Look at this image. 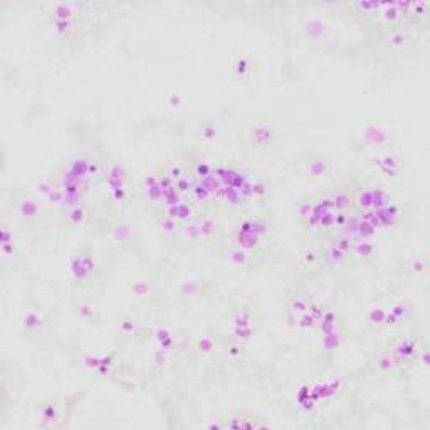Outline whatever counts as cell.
<instances>
[{
	"instance_id": "6da1fadb",
	"label": "cell",
	"mask_w": 430,
	"mask_h": 430,
	"mask_svg": "<svg viewBox=\"0 0 430 430\" xmlns=\"http://www.w3.org/2000/svg\"><path fill=\"white\" fill-rule=\"evenodd\" d=\"M358 138L361 143H365L370 150H383L390 148L393 143L392 126L385 121H380L378 118H373L370 121H363L358 128Z\"/></svg>"
},
{
	"instance_id": "7a4b0ae2",
	"label": "cell",
	"mask_w": 430,
	"mask_h": 430,
	"mask_svg": "<svg viewBox=\"0 0 430 430\" xmlns=\"http://www.w3.org/2000/svg\"><path fill=\"white\" fill-rule=\"evenodd\" d=\"M370 160L387 177H399L402 172V158L397 153L390 152V148L373 150V157Z\"/></svg>"
},
{
	"instance_id": "3957f363",
	"label": "cell",
	"mask_w": 430,
	"mask_h": 430,
	"mask_svg": "<svg viewBox=\"0 0 430 430\" xmlns=\"http://www.w3.org/2000/svg\"><path fill=\"white\" fill-rule=\"evenodd\" d=\"M22 331H24L26 338L27 336H40L44 333V328L48 326L44 318V311L39 308V306H34V308H29L24 311L22 314V321H21Z\"/></svg>"
},
{
	"instance_id": "277c9868",
	"label": "cell",
	"mask_w": 430,
	"mask_h": 430,
	"mask_svg": "<svg viewBox=\"0 0 430 430\" xmlns=\"http://www.w3.org/2000/svg\"><path fill=\"white\" fill-rule=\"evenodd\" d=\"M232 71H237L236 77H247L250 72L254 71V62L249 61L246 56L244 57H237V61L232 64L231 67Z\"/></svg>"
}]
</instances>
